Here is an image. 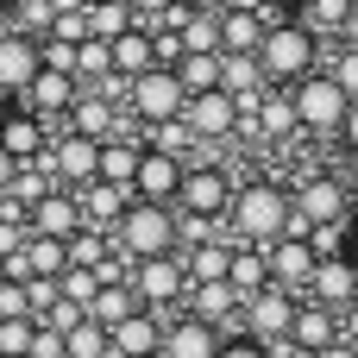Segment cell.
Masks as SVG:
<instances>
[{"mask_svg":"<svg viewBox=\"0 0 358 358\" xmlns=\"http://www.w3.org/2000/svg\"><path fill=\"white\" fill-rule=\"evenodd\" d=\"M227 227H233V245H277L296 233V201L277 182H245V189H233Z\"/></svg>","mask_w":358,"mask_h":358,"instance_id":"6da1fadb","label":"cell"},{"mask_svg":"<svg viewBox=\"0 0 358 358\" xmlns=\"http://www.w3.org/2000/svg\"><path fill=\"white\" fill-rule=\"evenodd\" d=\"M315 63H321V44L308 38V25L302 19H271V31H264V44H258V69H264V82H308L315 76Z\"/></svg>","mask_w":358,"mask_h":358,"instance_id":"7a4b0ae2","label":"cell"},{"mask_svg":"<svg viewBox=\"0 0 358 358\" xmlns=\"http://www.w3.org/2000/svg\"><path fill=\"white\" fill-rule=\"evenodd\" d=\"M113 239L126 245L132 264H145V258H176V214H170V208H151V201H132V208L120 214Z\"/></svg>","mask_w":358,"mask_h":358,"instance_id":"3957f363","label":"cell"},{"mask_svg":"<svg viewBox=\"0 0 358 358\" xmlns=\"http://www.w3.org/2000/svg\"><path fill=\"white\" fill-rule=\"evenodd\" d=\"M289 101H296V120H302V132H315V138H334V132H346V113H352V101H346V88H340L327 69H315L308 82H296V88H289Z\"/></svg>","mask_w":358,"mask_h":358,"instance_id":"277c9868","label":"cell"},{"mask_svg":"<svg viewBox=\"0 0 358 358\" xmlns=\"http://www.w3.org/2000/svg\"><path fill=\"white\" fill-rule=\"evenodd\" d=\"M296 315H302V302L289 289H258V296H245V340H258V346L277 352V346H289Z\"/></svg>","mask_w":358,"mask_h":358,"instance_id":"5b68a950","label":"cell"},{"mask_svg":"<svg viewBox=\"0 0 358 358\" xmlns=\"http://www.w3.org/2000/svg\"><path fill=\"white\" fill-rule=\"evenodd\" d=\"M44 164H50L57 189H69V195H82V189H94V182H101V145H94V138H82V132H63V138L44 151Z\"/></svg>","mask_w":358,"mask_h":358,"instance_id":"8992f818","label":"cell"},{"mask_svg":"<svg viewBox=\"0 0 358 358\" xmlns=\"http://www.w3.org/2000/svg\"><path fill=\"white\" fill-rule=\"evenodd\" d=\"M126 107H132V113L145 120V132H151V126H164V120H182V113H189V94H182V82H176L170 69H151V76L132 82Z\"/></svg>","mask_w":358,"mask_h":358,"instance_id":"52a82bcc","label":"cell"},{"mask_svg":"<svg viewBox=\"0 0 358 358\" xmlns=\"http://www.w3.org/2000/svg\"><path fill=\"white\" fill-rule=\"evenodd\" d=\"M176 208L195 214V220H220V214L233 208V182H227V170H220V164H195V170H182Z\"/></svg>","mask_w":358,"mask_h":358,"instance_id":"ba28073f","label":"cell"},{"mask_svg":"<svg viewBox=\"0 0 358 358\" xmlns=\"http://www.w3.org/2000/svg\"><path fill=\"white\" fill-rule=\"evenodd\" d=\"M264 264H271V289H289L296 302L308 296V283H315V271H321V258H315V245H308L302 233L264 245Z\"/></svg>","mask_w":358,"mask_h":358,"instance_id":"9c48e42d","label":"cell"},{"mask_svg":"<svg viewBox=\"0 0 358 358\" xmlns=\"http://www.w3.org/2000/svg\"><path fill=\"white\" fill-rule=\"evenodd\" d=\"M346 220V182L340 176H308L296 189V233H321Z\"/></svg>","mask_w":358,"mask_h":358,"instance_id":"30bf717a","label":"cell"},{"mask_svg":"<svg viewBox=\"0 0 358 358\" xmlns=\"http://www.w3.org/2000/svg\"><path fill=\"white\" fill-rule=\"evenodd\" d=\"M82 227H88V220H82V201H76L69 189H50V195L25 214V233H31V239H63V245H69Z\"/></svg>","mask_w":358,"mask_h":358,"instance_id":"8fae6325","label":"cell"},{"mask_svg":"<svg viewBox=\"0 0 358 358\" xmlns=\"http://www.w3.org/2000/svg\"><path fill=\"white\" fill-rule=\"evenodd\" d=\"M182 170H189V164H176V157H164V151H151V145H145L138 176H132V201L170 208V201H176V189H182Z\"/></svg>","mask_w":358,"mask_h":358,"instance_id":"7c38bea8","label":"cell"},{"mask_svg":"<svg viewBox=\"0 0 358 358\" xmlns=\"http://www.w3.org/2000/svg\"><path fill=\"white\" fill-rule=\"evenodd\" d=\"M308 302L346 315L358 302V258H321V271H315V283H308Z\"/></svg>","mask_w":358,"mask_h":358,"instance_id":"4fadbf2b","label":"cell"},{"mask_svg":"<svg viewBox=\"0 0 358 358\" xmlns=\"http://www.w3.org/2000/svg\"><path fill=\"white\" fill-rule=\"evenodd\" d=\"M182 120L195 126V138H201V151H208L214 138H233V132H239V101H233L227 88H214V94H195Z\"/></svg>","mask_w":358,"mask_h":358,"instance_id":"5bb4252c","label":"cell"},{"mask_svg":"<svg viewBox=\"0 0 358 358\" xmlns=\"http://www.w3.org/2000/svg\"><path fill=\"white\" fill-rule=\"evenodd\" d=\"M132 289H138V302H151V315H157V302L189 296V271H182V258H145V264H132Z\"/></svg>","mask_w":358,"mask_h":358,"instance_id":"9a60e30c","label":"cell"},{"mask_svg":"<svg viewBox=\"0 0 358 358\" xmlns=\"http://www.w3.org/2000/svg\"><path fill=\"white\" fill-rule=\"evenodd\" d=\"M0 151L13 157V164H44V151H50V132H44V120L38 113H0Z\"/></svg>","mask_w":358,"mask_h":358,"instance_id":"2e32d148","label":"cell"},{"mask_svg":"<svg viewBox=\"0 0 358 358\" xmlns=\"http://www.w3.org/2000/svg\"><path fill=\"white\" fill-rule=\"evenodd\" d=\"M107 346H113V358H164V321L151 308H138L132 321H120L107 334Z\"/></svg>","mask_w":358,"mask_h":358,"instance_id":"e0dca14e","label":"cell"},{"mask_svg":"<svg viewBox=\"0 0 358 358\" xmlns=\"http://www.w3.org/2000/svg\"><path fill=\"white\" fill-rule=\"evenodd\" d=\"M38 69H44L38 44H31V38H19V31H0V94H25Z\"/></svg>","mask_w":358,"mask_h":358,"instance_id":"ac0fdd59","label":"cell"},{"mask_svg":"<svg viewBox=\"0 0 358 358\" xmlns=\"http://www.w3.org/2000/svg\"><path fill=\"white\" fill-rule=\"evenodd\" d=\"M214 352H220V334L208 321H195V315L164 321V358H214Z\"/></svg>","mask_w":358,"mask_h":358,"instance_id":"d6986e66","label":"cell"},{"mask_svg":"<svg viewBox=\"0 0 358 358\" xmlns=\"http://www.w3.org/2000/svg\"><path fill=\"white\" fill-rule=\"evenodd\" d=\"M107 50H113V76H120V82H138V76L157 69V57H151V31H145V25H132V31L113 38Z\"/></svg>","mask_w":358,"mask_h":358,"instance_id":"ffe728a7","label":"cell"},{"mask_svg":"<svg viewBox=\"0 0 358 358\" xmlns=\"http://www.w3.org/2000/svg\"><path fill=\"white\" fill-rule=\"evenodd\" d=\"M289 346H302V352H327V346H340V315H334V308H315V302H308V308H302V315H296V334H289Z\"/></svg>","mask_w":358,"mask_h":358,"instance_id":"44dd1931","label":"cell"},{"mask_svg":"<svg viewBox=\"0 0 358 358\" xmlns=\"http://www.w3.org/2000/svg\"><path fill=\"white\" fill-rule=\"evenodd\" d=\"M271 19H252V13H220V57H258Z\"/></svg>","mask_w":358,"mask_h":358,"instance_id":"7402d4cb","label":"cell"},{"mask_svg":"<svg viewBox=\"0 0 358 358\" xmlns=\"http://www.w3.org/2000/svg\"><path fill=\"white\" fill-rule=\"evenodd\" d=\"M69 132H82V138H94V145H113V138H120V126H113V101L82 94V101L69 107Z\"/></svg>","mask_w":358,"mask_h":358,"instance_id":"603a6c76","label":"cell"},{"mask_svg":"<svg viewBox=\"0 0 358 358\" xmlns=\"http://www.w3.org/2000/svg\"><path fill=\"white\" fill-rule=\"evenodd\" d=\"M76 201H82V220L107 233V227H120V214L132 208V189H113V182H94V189H82Z\"/></svg>","mask_w":358,"mask_h":358,"instance_id":"cb8c5ba5","label":"cell"},{"mask_svg":"<svg viewBox=\"0 0 358 358\" xmlns=\"http://www.w3.org/2000/svg\"><path fill=\"white\" fill-rule=\"evenodd\" d=\"M176 258H182V271H189V289H195V283H227V271H233V239H214V245L176 252Z\"/></svg>","mask_w":358,"mask_h":358,"instance_id":"d4e9b609","label":"cell"},{"mask_svg":"<svg viewBox=\"0 0 358 358\" xmlns=\"http://www.w3.org/2000/svg\"><path fill=\"white\" fill-rule=\"evenodd\" d=\"M227 283H233L239 296H258V289H271V264H264V245H233V271H227Z\"/></svg>","mask_w":358,"mask_h":358,"instance_id":"484cf974","label":"cell"},{"mask_svg":"<svg viewBox=\"0 0 358 358\" xmlns=\"http://www.w3.org/2000/svg\"><path fill=\"white\" fill-rule=\"evenodd\" d=\"M132 315H138V289H132V283H107V289L94 296V308H88V321L107 327V334H113L120 321H132Z\"/></svg>","mask_w":358,"mask_h":358,"instance_id":"4316f807","label":"cell"},{"mask_svg":"<svg viewBox=\"0 0 358 358\" xmlns=\"http://www.w3.org/2000/svg\"><path fill=\"white\" fill-rule=\"evenodd\" d=\"M138 157H145V145H126V138L101 145V182H113V189H132V176H138Z\"/></svg>","mask_w":358,"mask_h":358,"instance_id":"83f0119b","label":"cell"},{"mask_svg":"<svg viewBox=\"0 0 358 358\" xmlns=\"http://www.w3.org/2000/svg\"><path fill=\"white\" fill-rule=\"evenodd\" d=\"M25 271L44 277V283H57V277L69 271V245H63V239H25Z\"/></svg>","mask_w":358,"mask_h":358,"instance_id":"f1b7e54d","label":"cell"},{"mask_svg":"<svg viewBox=\"0 0 358 358\" xmlns=\"http://www.w3.org/2000/svg\"><path fill=\"white\" fill-rule=\"evenodd\" d=\"M151 151H164V157H189V151H201V138H195V126L189 120H164V126H151V138H145Z\"/></svg>","mask_w":358,"mask_h":358,"instance_id":"f546056e","label":"cell"},{"mask_svg":"<svg viewBox=\"0 0 358 358\" xmlns=\"http://www.w3.org/2000/svg\"><path fill=\"white\" fill-rule=\"evenodd\" d=\"M138 25V13L120 0V6H88V38H101V44H113V38H126Z\"/></svg>","mask_w":358,"mask_h":358,"instance_id":"4dcf8cb0","label":"cell"},{"mask_svg":"<svg viewBox=\"0 0 358 358\" xmlns=\"http://www.w3.org/2000/svg\"><path fill=\"white\" fill-rule=\"evenodd\" d=\"M182 57H220V13H195L182 25Z\"/></svg>","mask_w":358,"mask_h":358,"instance_id":"1f68e13d","label":"cell"},{"mask_svg":"<svg viewBox=\"0 0 358 358\" xmlns=\"http://www.w3.org/2000/svg\"><path fill=\"white\" fill-rule=\"evenodd\" d=\"M176 82H182L189 101H195V94H214V88H220V57H182V63H176Z\"/></svg>","mask_w":358,"mask_h":358,"instance_id":"d6a6232c","label":"cell"},{"mask_svg":"<svg viewBox=\"0 0 358 358\" xmlns=\"http://www.w3.org/2000/svg\"><path fill=\"white\" fill-rule=\"evenodd\" d=\"M69 271H107V233L101 227H82L69 239Z\"/></svg>","mask_w":358,"mask_h":358,"instance_id":"836d02e7","label":"cell"},{"mask_svg":"<svg viewBox=\"0 0 358 358\" xmlns=\"http://www.w3.org/2000/svg\"><path fill=\"white\" fill-rule=\"evenodd\" d=\"M101 289H107V277H101V271H63V277H57V296H63V302H76L82 315L94 308V296H101Z\"/></svg>","mask_w":358,"mask_h":358,"instance_id":"e575fe53","label":"cell"},{"mask_svg":"<svg viewBox=\"0 0 358 358\" xmlns=\"http://www.w3.org/2000/svg\"><path fill=\"white\" fill-rule=\"evenodd\" d=\"M346 19H352V0H308V19H302V25H308V38L321 44L327 31H346Z\"/></svg>","mask_w":358,"mask_h":358,"instance_id":"d590c367","label":"cell"},{"mask_svg":"<svg viewBox=\"0 0 358 358\" xmlns=\"http://www.w3.org/2000/svg\"><path fill=\"white\" fill-rule=\"evenodd\" d=\"M258 132H271V138H283V132H302V120H296V101H289V94H264V107H258Z\"/></svg>","mask_w":358,"mask_h":358,"instance_id":"8d00e7d4","label":"cell"},{"mask_svg":"<svg viewBox=\"0 0 358 358\" xmlns=\"http://www.w3.org/2000/svg\"><path fill=\"white\" fill-rule=\"evenodd\" d=\"M63 358H113V346H107V327L82 321L76 334H63Z\"/></svg>","mask_w":358,"mask_h":358,"instance_id":"74e56055","label":"cell"},{"mask_svg":"<svg viewBox=\"0 0 358 358\" xmlns=\"http://www.w3.org/2000/svg\"><path fill=\"white\" fill-rule=\"evenodd\" d=\"M38 321H0V358H31Z\"/></svg>","mask_w":358,"mask_h":358,"instance_id":"f35d334b","label":"cell"},{"mask_svg":"<svg viewBox=\"0 0 358 358\" xmlns=\"http://www.w3.org/2000/svg\"><path fill=\"white\" fill-rule=\"evenodd\" d=\"M327 76L346 88V101H358V50H346V44H340V50H334V63H327Z\"/></svg>","mask_w":358,"mask_h":358,"instance_id":"ab89813d","label":"cell"},{"mask_svg":"<svg viewBox=\"0 0 358 358\" xmlns=\"http://www.w3.org/2000/svg\"><path fill=\"white\" fill-rule=\"evenodd\" d=\"M151 57H157V69L176 76V63H182V38H176V31H151Z\"/></svg>","mask_w":358,"mask_h":358,"instance_id":"60d3db41","label":"cell"},{"mask_svg":"<svg viewBox=\"0 0 358 358\" xmlns=\"http://www.w3.org/2000/svg\"><path fill=\"white\" fill-rule=\"evenodd\" d=\"M38 57H44V69H57V76H76V44H57V38H44V44H38Z\"/></svg>","mask_w":358,"mask_h":358,"instance_id":"b9f144b4","label":"cell"},{"mask_svg":"<svg viewBox=\"0 0 358 358\" xmlns=\"http://www.w3.org/2000/svg\"><path fill=\"white\" fill-rule=\"evenodd\" d=\"M0 321H31V308H25V283H0Z\"/></svg>","mask_w":358,"mask_h":358,"instance_id":"7bdbcfd3","label":"cell"},{"mask_svg":"<svg viewBox=\"0 0 358 358\" xmlns=\"http://www.w3.org/2000/svg\"><path fill=\"white\" fill-rule=\"evenodd\" d=\"M214 358H271V346H258V340L239 334V340H220V352H214Z\"/></svg>","mask_w":358,"mask_h":358,"instance_id":"ee69618b","label":"cell"},{"mask_svg":"<svg viewBox=\"0 0 358 358\" xmlns=\"http://www.w3.org/2000/svg\"><path fill=\"white\" fill-rule=\"evenodd\" d=\"M126 6L138 13V25H151V19H164V13H170L176 0H126Z\"/></svg>","mask_w":358,"mask_h":358,"instance_id":"f6af8a7d","label":"cell"},{"mask_svg":"<svg viewBox=\"0 0 358 358\" xmlns=\"http://www.w3.org/2000/svg\"><path fill=\"white\" fill-rule=\"evenodd\" d=\"M340 346H352V352H358V302L340 315Z\"/></svg>","mask_w":358,"mask_h":358,"instance_id":"bcb514c9","label":"cell"},{"mask_svg":"<svg viewBox=\"0 0 358 358\" xmlns=\"http://www.w3.org/2000/svg\"><path fill=\"white\" fill-rule=\"evenodd\" d=\"M277 0H227V13H252V19H271Z\"/></svg>","mask_w":358,"mask_h":358,"instance_id":"7dc6e473","label":"cell"},{"mask_svg":"<svg viewBox=\"0 0 358 358\" xmlns=\"http://www.w3.org/2000/svg\"><path fill=\"white\" fill-rule=\"evenodd\" d=\"M13 176H19V164H13V157H6V151H0V195H6V189H13Z\"/></svg>","mask_w":358,"mask_h":358,"instance_id":"c3c4849f","label":"cell"},{"mask_svg":"<svg viewBox=\"0 0 358 358\" xmlns=\"http://www.w3.org/2000/svg\"><path fill=\"white\" fill-rule=\"evenodd\" d=\"M340 138H346V145L358 151V101H352V113H346V132H340Z\"/></svg>","mask_w":358,"mask_h":358,"instance_id":"681fc988","label":"cell"},{"mask_svg":"<svg viewBox=\"0 0 358 358\" xmlns=\"http://www.w3.org/2000/svg\"><path fill=\"white\" fill-rule=\"evenodd\" d=\"M189 13H227V0H182Z\"/></svg>","mask_w":358,"mask_h":358,"instance_id":"f907efd6","label":"cell"},{"mask_svg":"<svg viewBox=\"0 0 358 358\" xmlns=\"http://www.w3.org/2000/svg\"><path fill=\"white\" fill-rule=\"evenodd\" d=\"M340 44H346V50H358V13L346 19V31H340Z\"/></svg>","mask_w":358,"mask_h":358,"instance_id":"816d5d0a","label":"cell"},{"mask_svg":"<svg viewBox=\"0 0 358 358\" xmlns=\"http://www.w3.org/2000/svg\"><path fill=\"white\" fill-rule=\"evenodd\" d=\"M321 358H358V352H352V346H327Z\"/></svg>","mask_w":358,"mask_h":358,"instance_id":"f5cc1de1","label":"cell"},{"mask_svg":"<svg viewBox=\"0 0 358 358\" xmlns=\"http://www.w3.org/2000/svg\"><path fill=\"white\" fill-rule=\"evenodd\" d=\"M88 6H120V0H88Z\"/></svg>","mask_w":358,"mask_h":358,"instance_id":"db71d44e","label":"cell"},{"mask_svg":"<svg viewBox=\"0 0 358 358\" xmlns=\"http://www.w3.org/2000/svg\"><path fill=\"white\" fill-rule=\"evenodd\" d=\"M0 283H6V258H0Z\"/></svg>","mask_w":358,"mask_h":358,"instance_id":"11a10c76","label":"cell"},{"mask_svg":"<svg viewBox=\"0 0 358 358\" xmlns=\"http://www.w3.org/2000/svg\"><path fill=\"white\" fill-rule=\"evenodd\" d=\"M277 6H296V0H277ZM302 6H308V0H302Z\"/></svg>","mask_w":358,"mask_h":358,"instance_id":"9f6ffc18","label":"cell"},{"mask_svg":"<svg viewBox=\"0 0 358 358\" xmlns=\"http://www.w3.org/2000/svg\"><path fill=\"white\" fill-rule=\"evenodd\" d=\"M0 13H6V0H0Z\"/></svg>","mask_w":358,"mask_h":358,"instance_id":"6f0895ef","label":"cell"},{"mask_svg":"<svg viewBox=\"0 0 358 358\" xmlns=\"http://www.w3.org/2000/svg\"><path fill=\"white\" fill-rule=\"evenodd\" d=\"M352 13H358V0H352Z\"/></svg>","mask_w":358,"mask_h":358,"instance_id":"680465c9","label":"cell"}]
</instances>
